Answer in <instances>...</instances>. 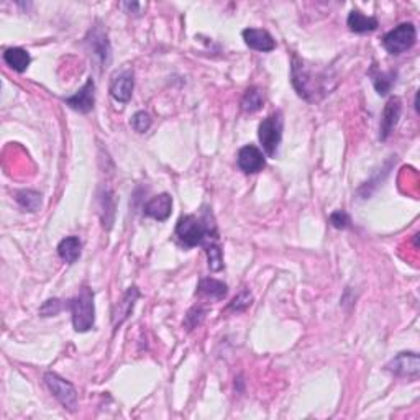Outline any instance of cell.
I'll return each mask as SVG.
<instances>
[{
	"instance_id": "obj_25",
	"label": "cell",
	"mask_w": 420,
	"mask_h": 420,
	"mask_svg": "<svg viewBox=\"0 0 420 420\" xmlns=\"http://www.w3.org/2000/svg\"><path fill=\"white\" fill-rule=\"evenodd\" d=\"M132 128H134L135 132H138V134H145V132L149 130V127H151V117L147 112H143V110H140V112H136L134 117H132Z\"/></svg>"
},
{
	"instance_id": "obj_24",
	"label": "cell",
	"mask_w": 420,
	"mask_h": 420,
	"mask_svg": "<svg viewBox=\"0 0 420 420\" xmlns=\"http://www.w3.org/2000/svg\"><path fill=\"white\" fill-rule=\"evenodd\" d=\"M251 302H253V295L248 293V291H242V293H240L237 297H235L233 301L229 304L227 311L242 312V311H245V308L250 307Z\"/></svg>"
},
{
	"instance_id": "obj_28",
	"label": "cell",
	"mask_w": 420,
	"mask_h": 420,
	"mask_svg": "<svg viewBox=\"0 0 420 420\" xmlns=\"http://www.w3.org/2000/svg\"><path fill=\"white\" fill-rule=\"evenodd\" d=\"M330 224H332L338 230H345L350 227V217L345 210H335V212L330 216Z\"/></svg>"
},
{
	"instance_id": "obj_17",
	"label": "cell",
	"mask_w": 420,
	"mask_h": 420,
	"mask_svg": "<svg viewBox=\"0 0 420 420\" xmlns=\"http://www.w3.org/2000/svg\"><path fill=\"white\" fill-rule=\"evenodd\" d=\"M346 25H348V28L355 33H368L375 32L379 23L375 17L364 15L359 10H351L348 20H346Z\"/></svg>"
},
{
	"instance_id": "obj_3",
	"label": "cell",
	"mask_w": 420,
	"mask_h": 420,
	"mask_svg": "<svg viewBox=\"0 0 420 420\" xmlns=\"http://www.w3.org/2000/svg\"><path fill=\"white\" fill-rule=\"evenodd\" d=\"M67 308L72 314V325L76 332H87L96 322V308H94V293L91 287L83 286L79 294L67 301Z\"/></svg>"
},
{
	"instance_id": "obj_15",
	"label": "cell",
	"mask_w": 420,
	"mask_h": 420,
	"mask_svg": "<svg viewBox=\"0 0 420 420\" xmlns=\"http://www.w3.org/2000/svg\"><path fill=\"white\" fill-rule=\"evenodd\" d=\"M401 101L397 97H391L388 101V104L384 107L383 118H381V140H388V136L392 134L394 127L397 125L401 117Z\"/></svg>"
},
{
	"instance_id": "obj_23",
	"label": "cell",
	"mask_w": 420,
	"mask_h": 420,
	"mask_svg": "<svg viewBox=\"0 0 420 420\" xmlns=\"http://www.w3.org/2000/svg\"><path fill=\"white\" fill-rule=\"evenodd\" d=\"M205 253H207L210 271H220L224 268V253H222L220 246L217 243H209V245H205Z\"/></svg>"
},
{
	"instance_id": "obj_12",
	"label": "cell",
	"mask_w": 420,
	"mask_h": 420,
	"mask_svg": "<svg viewBox=\"0 0 420 420\" xmlns=\"http://www.w3.org/2000/svg\"><path fill=\"white\" fill-rule=\"evenodd\" d=\"M134 87H135L134 71L125 70L118 72V74L112 79V84H110V94H112V97L117 102L127 104V102L132 98V94H134Z\"/></svg>"
},
{
	"instance_id": "obj_8",
	"label": "cell",
	"mask_w": 420,
	"mask_h": 420,
	"mask_svg": "<svg viewBox=\"0 0 420 420\" xmlns=\"http://www.w3.org/2000/svg\"><path fill=\"white\" fill-rule=\"evenodd\" d=\"M386 370L401 378H417L420 372V358L417 353H399L388 363Z\"/></svg>"
},
{
	"instance_id": "obj_20",
	"label": "cell",
	"mask_w": 420,
	"mask_h": 420,
	"mask_svg": "<svg viewBox=\"0 0 420 420\" xmlns=\"http://www.w3.org/2000/svg\"><path fill=\"white\" fill-rule=\"evenodd\" d=\"M3 61L14 71L25 72L30 66V63H32V58H30L28 51H25L23 48H8L3 53Z\"/></svg>"
},
{
	"instance_id": "obj_16",
	"label": "cell",
	"mask_w": 420,
	"mask_h": 420,
	"mask_svg": "<svg viewBox=\"0 0 420 420\" xmlns=\"http://www.w3.org/2000/svg\"><path fill=\"white\" fill-rule=\"evenodd\" d=\"M227 293H229V287L225 282L213 280V277H204L197 287V294L210 299V301H222L227 297Z\"/></svg>"
},
{
	"instance_id": "obj_2",
	"label": "cell",
	"mask_w": 420,
	"mask_h": 420,
	"mask_svg": "<svg viewBox=\"0 0 420 420\" xmlns=\"http://www.w3.org/2000/svg\"><path fill=\"white\" fill-rule=\"evenodd\" d=\"M176 237L186 246L207 245V242L216 243L218 240L217 227L210 212H205L202 217L184 216L179 218L176 225Z\"/></svg>"
},
{
	"instance_id": "obj_10",
	"label": "cell",
	"mask_w": 420,
	"mask_h": 420,
	"mask_svg": "<svg viewBox=\"0 0 420 420\" xmlns=\"http://www.w3.org/2000/svg\"><path fill=\"white\" fill-rule=\"evenodd\" d=\"M237 162L240 169L246 174L260 173V171H263L264 166H266L263 151H261L260 148H256L255 145H246V147L240 149Z\"/></svg>"
},
{
	"instance_id": "obj_14",
	"label": "cell",
	"mask_w": 420,
	"mask_h": 420,
	"mask_svg": "<svg viewBox=\"0 0 420 420\" xmlns=\"http://www.w3.org/2000/svg\"><path fill=\"white\" fill-rule=\"evenodd\" d=\"M171 210H173V197L165 192V194H160L148 200V204L145 205V216L151 217L158 222H165L169 218Z\"/></svg>"
},
{
	"instance_id": "obj_27",
	"label": "cell",
	"mask_w": 420,
	"mask_h": 420,
	"mask_svg": "<svg viewBox=\"0 0 420 420\" xmlns=\"http://www.w3.org/2000/svg\"><path fill=\"white\" fill-rule=\"evenodd\" d=\"M63 308H64V306L59 299H48V301H46L40 307V315L41 317H54V315H58Z\"/></svg>"
},
{
	"instance_id": "obj_1",
	"label": "cell",
	"mask_w": 420,
	"mask_h": 420,
	"mask_svg": "<svg viewBox=\"0 0 420 420\" xmlns=\"http://www.w3.org/2000/svg\"><path fill=\"white\" fill-rule=\"evenodd\" d=\"M293 85L299 97L307 102H317L332 91L328 71L315 70L299 56H293Z\"/></svg>"
},
{
	"instance_id": "obj_29",
	"label": "cell",
	"mask_w": 420,
	"mask_h": 420,
	"mask_svg": "<svg viewBox=\"0 0 420 420\" xmlns=\"http://www.w3.org/2000/svg\"><path fill=\"white\" fill-rule=\"evenodd\" d=\"M101 202H102V222H104V227L107 224V213H110V216L114 217V199H112V192L105 191V194L101 196Z\"/></svg>"
},
{
	"instance_id": "obj_18",
	"label": "cell",
	"mask_w": 420,
	"mask_h": 420,
	"mask_svg": "<svg viewBox=\"0 0 420 420\" xmlns=\"http://www.w3.org/2000/svg\"><path fill=\"white\" fill-rule=\"evenodd\" d=\"M81 240L77 237H66L59 242L58 245V255L64 263L74 264L81 256Z\"/></svg>"
},
{
	"instance_id": "obj_21",
	"label": "cell",
	"mask_w": 420,
	"mask_h": 420,
	"mask_svg": "<svg viewBox=\"0 0 420 420\" xmlns=\"http://www.w3.org/2000/svg\"><path fill=\"white\" fill-rule=\"evenodd\" d=\"M264 104V96L258 87H250L246 89L245 94L242 97V110L246 114H255L263 107Z\"/></svg>"
},
{
	"instance_id": "obj_13",
	"label": "cell",
	"mask_w": 420,
	"mask_h": 420,
	"mask_svg": "<svg viewBox=\"0 0 420 420\" xmlns=\"http://www.w3.org/2000/svg\"><path fill=\"white\" fill-rule=\"evenodd\" d=\"M243 40H245L246 46H250L255 51H263V53H269L276 48V41L269 35L266 30L260 28H246L243 30Z\"/></svg>"
},
{
	"instance_id": "obj_26",
	"label": "cell",
	"mask_w": 420,
	"mask_h": 420,
	"mask_svg": "<svg viewBox=\"0 0 420 420\" xmlns=\"http://www.w3.org/2000/svg\"><path fill=\"white\" fill-rule=\"evenodd\" d=\"M205 319V311L202 307H194L187 312L186 320H184V325H186L187 330L196 328L197 325L202 324V320Z\"/></svg>"
},
{
	"instance_id": "obj_19",
	"label": "cell",
	"mask_w": 420,
	"mask_h": 420,
	"mask_svg": "<svg viewBox=\"0 0 420 420\" xmlns=\"http://www.w3.org/2000/svg\"><path fill=\"white\" fill-rule=\"evenodd\" d=\"M368 76L371 77L372 85H375V89L378 91L379 96H386V94H389L394 83H396V72L379 71L378 67H376V64H372V67L370 70V72H368Z\"/></svg>"
},
{
	"instance_id": "obj_11",
	"label": "cell",
	"mask_w": 420,
	"mask_h": 420,
	"mask_svg": "<svg viewBox=\"0 0 420 420\" xmlns=\"http://www.w3.org/2000/svg\"><path fill=\"white\" fill-rule=\"evenodd\" d=\"M140 297V291L136 286L128 287V291L125 294H123V297L120 299V301L114 306L112 311V325L114 328L117 330L120 325H122L125 320L130 317L132 312H134L135 302L138 301Z\"/></svg>"
},
{
	"instance_id": "obj_4",
	"label": "cell",
	"mask_w": 420,
	"mask_h": 420,
	"mask_svg": "<svg viewBox=\"0 0 420 420\" xmlns=\"http://www.w3.org/2000/svg\"><path fill=\"white\" fill-rule=\"evenodd\" d=\"M258 138L263 145L264 153L269 158H274L280 149L282 140V115L281 112H274L260 123Z\"/></svg>"
},
{
	"instance_id": "obj_22",
	"label": "cell",
	"mask_w": 420,
	"mask_h": 420,
	"mask_svg": "<svg viewBox=\"0 0 420 420\" xmlns=\"http://www.w3.org/2000/svg\"><path fill=\"white\" fill-rule=\"evenodd\" d=\"M15 200L21 209L28 210V212H36L41 207V194L36 191H19L15 194Z\"/></svg>"
},
{
	"instance_id": "obj_9",
	"label": "cell",
	"mask_w": 420,
	"mask_h": 420,
	"mask_svg": "<svg viewBox=\"0 0 420 420\" xmlns=\"http://www.w3.org/2000/svg\"><path fill=\"white\" fill-rule=\"evenodd\" d=\"M66 105H70L72 110L79 114H89L94 109V104H96V84H94L92 77L87 79L83 87L77 91L74 96L64 98Z\"/></svg>"
},
{
	"instance_id": "obj_7",
	"label": "cell",
	"mask_w": 420,
	"mask_h": 420,
	"mask_svg": "<svg viewBox=\"0 0 420 420\" xmlns=\"http://www.w3.org/2000/svg\"><path fill=\"white\" fill-rule=\"evenodd\" d=\"M85 40H87L89 50L92 51V54L96 56L97 61L102 64V67L109 66L110 59H112V50H110L109 38H107V33L101 27H94L91 32H89Z\"/></svg>"
},
{
	"instance_id": "obj_6",
	"label": "cell",
	"mask_w": 420,
	"mask_h": 420,
	"mask_svg": "<svg viewBox=\"0 0 420 420\" xmlns=\"http://www.w3.org/2000/svg\"><path fill=\"white\" fill-rule=\"evenodd\" d=\"M45 383L48 386L50 392L53 394L67 410L74 412L77 407V391L70 381L63 379L56 372H46Z\"/></svg>"
},
{
	"instance_id": "obj_5",
	"label": "cell",
	"mask_w": 420,
	"mask_h": 420,
	"mask_svg": "<svg viewBox=\"0 0 420 420\" xmlns=\"http://www.w3.org/2000/svg\"><path fill=\"white\" fill-rule=\"evenodd\" d=\"M417 41V28L414 23H401L396 28L391 30L389 33H386L383 38L384 48L388 50V53L397 54L406 53L407 50H410Z\"/></svg>"
}]
</instances>
